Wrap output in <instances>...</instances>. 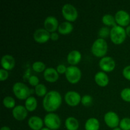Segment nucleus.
I'll use <instances>...</instances> for the list:
<instances>
[{"label":"nucleus","instance_id":"obj_1","mask_svg":"<svg viewBox=\"0 0 130 130\" xmlns=\"http://www.w3.org/2000/svg\"><path fill=\"white\" fill-rule=\"evenodd\" d=\"M62 104V96L58 91L51 90L44 96L43 106L47 112H53L57 110Z\"/></svg>","mask_w":130,"mask_h":130},{"label":"nucleus","instance_id":"obj_2","mask_svg":"<svg viewBox=\"0 0 130 130\" xmlns=\"http://www.w3.org/2000/svg\"><path fill=\"white\" fill-rule=\"evenodd\" d=\"M126 29L120 25H115L110 29V38L112 41L116 44H121L126 38Z\"/></svg>","mask_w":130,"mask_h":130},{"label":"nucleus","instance_id":"obj_3","mask_svg":"<svg viewBox=\"0 0 130 130\" xmlns=\"http://www.w3.org/2000/svg\"><path fill=\"white\" fill-rule=\"evenodd\" d=\"M108 49L107 43L106 41L102 38L96 39L93 43L91 46V52L95 56L97 57H104L107 53Z\"/></svg>","mask_w":130,"mask_h":130},{"label":"nucleus","instance_id":"obj_4","mask_svg":"<svg viewBox=\"0 0 130 130\" xmlns=\"http://www.w3.org/2000/svg\"><path fill=\"white\" fill-rule=\"evenodd\" d=\"M13 92L17 99L20 100H26L30 96V90L26 85L23 83H15L13 86Z\"/></svg>","mask_w":130,"mask_h":130},{"label":"nucleus","instance_id":"obj_5","mask_svg":"<svg viewBox=\"0 0 130 130\" xmlns=\"http://www.w3.org/2000/svg\"><path fill=\"white\" fill-rule=\"evenodd\" d=\"M44 124L51 130L58 129L60 127L61 119L57 114L50 112L44 116Z\"/></svg>","mask_w":130,"mask_h":130},{"label":"nucleus","instance_id":"obj_6","mask_svg":"<svg viewBox=\"0 0 130 130\" xmlns=\"http://www.w3.org/2000/svg\"><path fill=\"white\" fill-rule=\"evenodd\" d=\"M66 77L67 81L72 84L77 83L81 77V71L76 66H71L67 67Z\"/></svg>","mask_w":130,"mask_h":130},{"label":"nucleus","instance_id":"obj_7","mask_svg":"<svg viewBox=\"0 0 130 130\" xmlns=\"http://www.w3.org/2000/svg\"><path fill=\"white\" fill-rule=\"evenodd\" d=\"M62 13L63 17L69 22H74L78 16L77 9L70 3H66L62 8Z\"/></svg>","mask_w":130,"mask_h":130},{"label":"nucleus","instance_id":"obj_8","mask_svg":"<svg viewBox=\"0 0 130 130\" xmlns=\"http://www.w3.org/2000/svg\"><path fill=\"white\" fill-rule=\"evenodd\" d=\"M104 121L109 128L114 129L119 125L120 120L116 113L113 111H109L104 115Z\"/></svg>","mask_w":130,"mask_h":130},{"label":"nucleus","instance_id":"obj_9","mask_svg":"<svg viewBox=\"0 0 130 130\" xmlns=\"http://www.w3.org/2000/svg\"><path fill=\"white\" fill-rule=\"evenodd\" d=\"M64 99L66 102L71 107H75L81 101L79 94L75 91H69L65 94Z\"/></svg>","mask_w":130,"mask_h":130},{"label":"nucleus","instance_id":"obj_10","mask_svg":"<svg viewBox=\"0 0 130 130\" xmlns=\"http://www.w3.org/2000/svg\"><path fill=\"white\" fill-rule=\"evenodd\" d=\"M100 68L105 72H111L114 69L116 63L114 60L110 57H104L99 62Z\"/></svg>","mask_w":130,"mask_h":130},{"label":"nucleus","instance_id":"obj_11","mask_svg":"<svg viewBox=\"0 0 130 130\" xmlns=\"http://www.w3.org/2000/svg\"><path fill=\"white\" fill-rule=\"evenodd\" d=\"M33 38L36 42L39 43H46L50 38V33L43 28L36 29L33 34Z\"/></svg>","mask_w":130,"mask_h":130},{"label":"nucleus","instance_id":"obj_12","mask_svg":"<svg viewBox=\"0 0 130 130\" xmlns=\"http://www.w3.org/2000/svg\"><path fill=\"white\" fill-rule=\"evenodd\" d=\"M115 19L117 24L120 26H126L129 24L130 22V15L126 11L120 10L117 11L115 14Z\"/></svg>","mask_w":130,"mask_h":130},{"label":"nucleus","instance_id":"obj_13","mask_svg":"<svg viewBox=\"0 0 130 130\" xmlns=\"http://www.w3.org/2000/svg\"><path fill=\"white\" fill-rule=\"evenodd\" d=\"M58 22L57 18L53 16H48L44 21V29L49 32H55L58 27Z\"/></svg>","mask_w":130,"mask_h":130},{"label":"nucleus","instance_id":"obj_14","mask_svg":"<svg viewBox=\"0 0 130 130\" xmlns=\"http://www.w3.org/2000/svg\"><path fill=\"white\" fill-rule=\"evenodd\" d=\"M28 110L23 105H17L13 109L12 115L15 119L18 121H22L27 116Z\"/></svg>","mask_w":130,"mask_h":130},{"label":"nucleus","instance_id":"obj_15","mask_svg":"<svg viewBox=\"0 0 130 130\" xmlns=\"http://www.w3.org/2000/svg\"><path fill=\"white\" fill-rule=\"evenodd\" d=\"M1 64L3 69L6 71L12 69L15 65V58L10 55H5L1 58Z\"/></svg>","mask_w":130,"mask_h":130},{"label":"nucleus","instance_id":"obj_16","mask_svg":"<svg viewBox=\"0 0 130 130\" xmlns=\"http://www.w3.org/2000/svg\"><path fill=\"white\" fill-rule=\"evenodd\" d=\"M43 76L46 81L50 83H54L58 79V73L56 69L52 67L46 69L43 72Z\"/></svg>","mask_w":130,"mask_h":130},{"label":"nucleus","instance_id":"obj_17","mask_svg":"<svg viewBox=\"0 0 130 130\" xmlns=\"http://www.w3.org/2000/svg\"><path fill=\"white\" fill-rule=\"evenodd\" d=\"M44 121L37 116H31L28 120V125L32 130H41L43 128Z\"/></svg>","mask_w":130,"mask_h":130},{"label":"nucleus","instance_id":"obj_18","mask_svg":"<svg viewBox=\"0 0 130 130\" xmlns=\"http://www.w3.org/2000/svg\"><path fill=\"white\" fill-rule=\"evenodd\" d=\"M95 81L98 85L104 87L108 85L109 79L107 74L102 71H100L95 75Z\"/></svg>","mask_w":130,"mask_h":130},{"label":"nucleus","instance_id":"obj_19","mask_svg":"<svg viewBox=\"0 0 130 130\" xmlns=\"http://www.w3.org/2000/svg\"><path fill=\"white\" fill-rule=\"evenodd\" d=\"M81 59V53L78 50H72L67 55V60L69 63L72 66L77 64Z\"/></svg>","mask_w":130,"mask_h":130},{"label":"nucleus","instance_id":"obj_20","mask_svg":"<svg viewBox=\"0 0 130 130\" xmlns=\"http://www.w3.org/2000/svg\"><path fill=\"white\" fill-rule=\"evenodd\" d=\"M65 126L67 130H77L79 128V122L74 117H68L65 121Z\"/></svg>","mask_w":130,"mask_h":130},{"label":"nucleus","instance_id":"obj_21","mask_svg":"<svg viewBox=\"0 0 130 130\" xmlns=\"http://www.w3.org/2000/svg\"><path fill=\"white\" fill-rule=\"evenodd\" d=\"M73 30V25L70 22L66 21L61 23L58 27V32L62 34H67Z\"/></svg>","mask_w":130,"mask_h":130},{"label":"nucleus","instance_id":"obj_22","mask_svg":"<svg viewBox=\"0 0 130 130\" xmlns=\"http://www.w3.org/2000/svg\"><path fill=\"white\" fill-rule=\"evenodd\" d=\"M85 128L86 130H99L100 128L99 121L96 118H90L85 123Z\"/></svg>","mask_w":130,"mask_h":130},{"label":"nucleus","instance_id":"obj_23","mask_svg":"<svg viewBox=\"0 0 130 130\" xmlns=\"http://www.w3.org/2000/svg\"><path fill=\"white\" fill-rule=\"evenodd\" d=\"M38 102L34 96H30L25 100V107L28 111H33L37 107Z\"/></svg>","mask_w":130,"mask_h":130},{"label":"nucleus","instance_id":"obj_24","mask_svg":"<svg viewBox=\"0 0 130 130\" xmlns=\"http://www.w3.org/2000/svg\"><path fill=\"white\" fill-rule=\"evenodd\" d=\"M102 22L105 25H108V26L112 25L114 27L116 25V21L115 17L110 14H105L103 16Z\"/></svg>","mask_w":130,"mask_h":130},{"label":"nucleus","instance_id":"obj_25","mask_svg":"<svg viewBox=\"0 0 130 130\" xmlns=\"http://www.w3.org/2000/svg\"><path fill=\"white\" fill-rule=\"evenodd\" d=\"M3 104L5 107L8 109H13L15 107V101L11 96H5L3 100Z\"/></svg>","mask_w":130,"mask_h":130},{"label":"nucleus","instance_id":"obj_26","mask_svg":"<svg viewBox=\"0 0 130 130\" xmlns=\"http://www.w3.org/2000/svg\"><path fill=\"white\" fill-rule=\"evenodd\" d=\"M34 91H35L36 94L38 96H45L47 93H48L47 92L46 87L43 84H39L36 86H35Z\"/></svg>","mask_w":130,"mask_h":130},{"label":"nucleus","instance_id":"obj_27","mask_svg":"<svg viewBox=\"0 0 130 130\" xmlns=\"http://www.w3.org/2000/svg\"><path fill=\"white\" fill-rule=\"evenodd\" d=\"M33 70L37 72H41L46 69V65L41 61H36L34 62L32 66Z\"/></svg>","mask_w":130,"mask_h":130},{"label":"nucleus","instance_id":"obj_28","mask_svg":"<svg viewBox=\"0 0 130 130\" xmlns=\"http://www.w3.org/2000/svg\"><path fill=\"white\" fill-rule=\"evenodd\" d=\"M119 128L122 130H130V118H123L119 122Z\"/></svg>","mask_w":130,"mask_h":130},{"label":"nucleus","instance_id":"obj_29","mask_svg":"<svg viewBox=\"0 0 130 130\" xmlns=\"http://www.w3.org/2000/svg\"><path fill=\"white\" fill-rule=\"evenodd\" d=\"M121 97L124 101L130 102V88H126L121 91Z\"/></svg>","mask_w":130,"mask_h":130},{"label":"nucleus","instance_id":"obj_30","mask_svg":"<svg viewBox=\"0 0 130 130\" xmlns=\"http://www.w3.org/2000/svg\"><path fill=\"white\" fill-rule=\"evenodd\" d=\"M81 103L85 107H89L91 105L93 102V98L90 95H85L81 98Z\"/></svg>","mask_w":130,"mask_h":130},{"label":"nucleus","instance_id":"obj_31","mask_svg":"<svg viewBox=\"0 0 130 130\" xmlns=\"http://www.w3.org/2000/svg\"><path fill=\"white\" fill-rule=\"evenodd\" d=\"M110 30L109 29V27H102L99 30V36L100 37V38H102V39L110 36Z\"/></svg>","mask_w":130,"mask_h":130},{"label":"nucleus","instance_id":"obj_32","mask_svg":"<svg viewBox=\"0 0 130 130\" xmlns=\"http://www.w3.org/2000/svg\"><path fill=\"white\" fill-rule=\"evenodd\" d=\"M28 81H29V83L33 86H36L37 85L39 84V78H38L36 76H34V75L30 76Z\"/></svg>","mask_w":130,"mask_h":130},{"label":"nucleus","instance_id":"obj_33","mask_svg":"<svg viewBox=\"0 0 130 130\" xmlns=\"http://www.w3.org/2000/svg\"><path fill=\"white\" fill-rule=\"evenodd\" d=\"M123 75L126 79L130 81V66H126L123 69Z\"/></svg>","mask_w":130,"mask_h":130},{"label":"nucleus","instance_id":"obj_34","mask_svg":"<svg viewBox=\"0 0 130 130\" xmlns=\"http://www.w3.org/2000/svg\"><path fill=\"white\" fill-rule=\"evenodd\" d=\"M8 77V72L4 69H0V79L1 81H5Z\"/></svg>","mask_w":130,"mask_h":130},{"label":"nucleus","instance_id":"obj_35","mask_svg":"<svg viewBox=\"0 0 130 130\" xmlns=\"http://www.w3.org/2000/svg\"><path fill=\"white\" fill-rule=\"evenodd\" d=\"M66 70H67V67L63 64H59L57 67V71L59 74L66 73Z\"/></svg>","mask_w":130,"mask_h":130},{"label":"nucleus","instance_id":"obj_36","mask_svg":"<svg viewBox=\"0 0 130 130\" xmlns=\"http://www.w3.org/2000/svg\"><path fill=\"white\" fill-rule=\"evenodd\" d=\"M58 38H59V36L57 34L56 32H52L50 34V38L52 41H57L58 40Z\"/></svg>","mask_w":130,"mask_h":130},{"label":"nucleus","instance_id":"obj_37","mask_svg":"<svg viewBox=\"0 0 130 130\" xmlns=\"http://www.w3.org/2000/svg\"><path fill=\"white\" fill-rule=\"evenodd\" d=\"M126 32L127 36L130 37V25L127 26L126 29Z\"/></svg>","mask_w":130,"mask_h":130},{"label":"nucleus","instance_id":"obj_38","mask_svg":"<svg viewBox=\"0 0 130 130\" xmlns=\"http://www.w3.org/2000/svg\"><path fill=\"white\" fill-rule=\"evenodd\" d=\"M0 130H11V129H10L8 126H5L1 127V129Z\"/></svg>","mask_w":130,"mask_h":130},{"label":"nucleus","instance_id":"obj_39","mask_svg":"<svg viewBox=\"0 0 130 130\" xmlns=\"http://www.w3.org/2000/svg\"><path fill=\"white\" fill-rule=\"evenodd\" d=\"M112 130H122V129H121V128H119V127H117V128H114V129H113Z\"/></svg>","mask_w":130,"mask_h":130},{"label":"nucleus","instance_id":"obj_40","mask_svg":"<svg viewBox=\"0 0 130 130\" xmlns=\"http://www.w3.org/2000/svg\"><path fill=\"white\" fill-rule=\"evenodd\" d=\"M41 130H51V129H49V128H48L47 127H46V128H43Z\"/></svg>","mask_w":130,"mask_h":130}]
</instances>
